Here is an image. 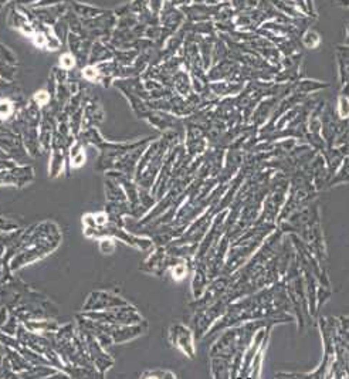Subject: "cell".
<instances>
[{
    "label": "cell",
    "instance_id": "cell-1",
    "mask_svg": "<svg viewBox=\"0 0 349 379\" xmlns=\"http://www.w3.org/2000/svg\"><path fill=\"white\" fill-rule=\"evenodd\" d=\"M301 43L308 48H314V47H318V44L321 43V37L316 32H312L310 29H307L301 36Z\"/></svg>",
    "mask_w": 349,
    "mask_h": 379
},
{
    "label": "cell",
    "instance_id": "cell-2",
    "mask_svg": "<svg viewBox=\"0 0 349 379\" xmlns=\"http://www.w3.org/2000/svg\"><path fill=\"white\" fill-rule=\"evenodd\" d=\"M10 113H12V105L7 101H2L0 102V117L2 118H6V117H9Z\"/></svg>",
    "mask_w": 349,
    "mask_h": 379
},
{
    "label": "cell",
    "instance_id": "cell-3",
    "mask_svg": "<svg viewBox=\"0 0 349 379\" xmlns=\"http://www.w3.org/2000/svg\"><path fill=\"white\" fill-rule=\"evenodd\" d=\"M294 3H296V6L300 9V10H304V13L308 14L307 12V5H305V0H292Z\"/></svg>",
    "mask_w": 349,
    "mask_h": 379
}]
</instances>
